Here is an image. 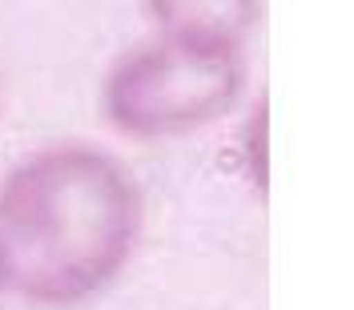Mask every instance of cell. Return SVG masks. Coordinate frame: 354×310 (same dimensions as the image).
I'll return each mask as SVG.
<instances>
[{
    "mask_svg": "<svg viewBox=\"0 0 354 310\" xmlns=\"http://www.w3.org/2000/svg\"><path fill=\"white\" fill-rule=\"evenodd\" d=\"M145 230V198L125 161L93 141H61L0 177V298L77 310L125 274Z\"/></svg>",
    "mask_w": 354,
    "mask_h": 310,
    "instance_id": "6da1fadb",
    "label": "cell"
},
{
    "mask_svg": "<svg viewBox=\"0 0 354 310\" xmlns=\"http://www.w3.org/2000/svg\"><path fill=\"white\" fill-rule=\"evenodd\" d=\"M245 53L153 37L121 53L101 81V113L129 141H174L242 101Z\"/></svg>",
    "mask_w": 354,
    "mask_h": 310,
    "instance_id": "7a4b0ae2",
    "label": "cell"
},
{
    "mask_svg": "<svg viewBox=\"0 0 354 310\" xmlns=\"http://www.w3.org/2000/svg\"><path fill=\"white\" fill-rule=\"evenodd\" d=\"M141 8L153 24V37L238 53H245V41L262 17V0H141Z\"/></svg>",
    "mask_w": 354,
    "mask_h": 310,
    "instance_id": "3957f363",
    "label": "cell"
}]
</instances>
